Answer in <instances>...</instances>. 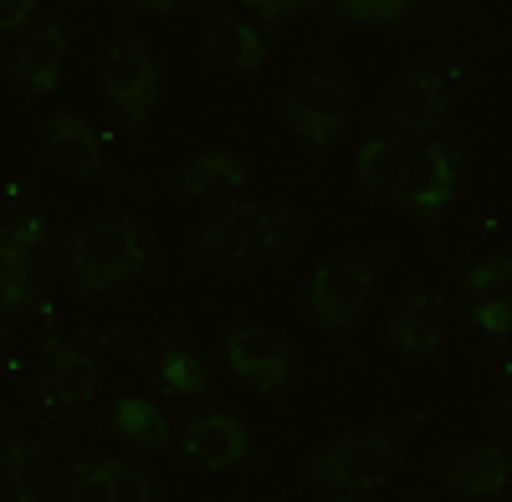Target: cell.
<instances>
[{"label":"cell","instance_id":"20","mask_svg":"<svg viewBox=\"0 0 512 502\" xmlns=\"http://www.w3.org/2000/svg\"><path fill=\"white\" fill-rule=\"evenodd\" d=\"M41 251V216L11 205L6 211V236H0V272H31Z\"/></svg>","mask_w":512,"mask_h":502},{"label":"cell","instance_id":"28","mask_svg":"<svg viewBox=\"0 0 512 502\" xmlns=\"http://www.w3.org/2000/svg\"><path fill=\"white\" fill-rule=\"evenodd\" d=\"M241 6H251L256 16H267V21H292V16H303L313 0H241Z\"/></svg>","mask_w":512,"mask_h":502},{"label":"cell","instance_id":"32","mask_svg":"<svg viewBox=\"0 0 512 502\" xmlns=\"http://www.w3.org/2000/svg\"><path fill=\"white\" fill-rule=\"evenodd\" d=\"M328 502H364V497H328Z\"/></svg>","mask_w":512,"mask_h":502},{"label":"cell","instance_id":"14","mask_svg":"<svg viewBox=\"0 0 512 502\" xmlns=\"http://www.w3.org/2000/svg\"><path fill=\"white\" fill-rule=\"evenodd\" d=\"M41 390H47L57 405L77 410L98 395V359L77 344H62L52 339L47 344V364H41Z\"/></svg>","mask_w":512,"mask_h":502},{"label":"cell","instance_id":"17","mask_svg":"<svg viewBox=\"0 0 512 502\" xmlns=\"http://www.w3.org/2000/svg\"><path fill=\"white\" fill-rule=\"evenodd\" d=\"M251 180V164L231 149H205L195 159H185L175 170V190L180 195H216V190H236Z\"/></svg>","mask_w":512,"mask_h":502},{"label":"cell","instance_id":"12","mask_svg":"<svg viewBox=\"0 0 512 502\" xmlns=\"http://www.w3.org/2000/svg\"><path fill=\"white\" fill-rule=\"evenodd\" d=\"M41 149H47V159L57 164L62 175H72V180H93V185H103V180H108L98 134H93L82 118H72V113L47 118V134H41Z\"/></svg>","mask_w":512,"mask_h":502},{"label":"cell","instance_id":"10","mask_svg":"<svg viewBox=\"0 0 512 502\" xmlns=\"http://www.w3.org/2000/svg\"><path fill=\"white\" fill-rule=\"evenodd\" d=\"M446 103H451L446 98V77L431 72V67H415V72H405L390 88L384 113H390V123L400 134H431V129H441Z\"/></svg>","mask_w":512,"mask_h":502},{"label":"cell","instance_id":"9","mask_svg":"<svg viewBox=\"0 0 512 502\" xmlns=\"http://www.w3.org/2000/svg\"><path fill=\"white\" fill-rule=\"evenodd\" d=\"M6 67H11V82H16L21 93H31V98L36 93H52L62 67H67V26L62 21H47V26L26 31L16 47H11Z\"/></svg>","mask_w":512,"mask_h":502},{"label":"cell","instance_id":"22","mask_svg":"<svg viewBox=\"0 0 512 502\" xmlns=\"http://www.w3.org/2000/svg\"><path fill=\"white\" fill-rule=\"evenodd\" d=\"M395 154H400V139H395L390 129H374V134L359 144L354 180H359V190H364V195H369V190H379L384 180H390V170H395Z\"/></svg>","mask_w":512,"mask_h":502},{"label":"cell","instance_id":"3","mask_svg":"<svg viewBox=\"0 0 512 502\" xmlns=\"http://www.w3.org/2000/svg\"><path fill=\"white\" fill-rule=\"evenodd\" d=\"M400 462V431L390 426H369V431H344L313 451V482L333 487V492H369Z\"/></svg>","mask_w":512,"mask_h":502},{"label":"cell","instance_id":"18","mask_svg":"<svg viewBox=\"0 0 512 502\" xmlns=\"http://www.w3.org/2000/svg\"><path fill=\"white\" fill-rule=\"evenodd\" d=\"M6 482L16 502H52V462L47 451L26 436L6 441Z\"/></svg>","mask_w":512,"mask_h":502},{"label":"cell","instance_id":"16","mask_svg":"<svg viewBox=\"0 0 512 502\" xmlns=\"http://www.w3.org/2000/svg\"><path fill=\"white\" fill-rule=\"evenodd\" d=\"M446 333V298L441 292H410L390 318V344L400 354H436Z\"/></svg>","mask_w":512,"mask_h":502},{"label":"cell","instance_id":"15","mask_svg":"<svg viewBox=\"0 0 512 502\" xmlns=\"http://www.w3.org/2000/svg\"><path fill=\"white\" fill-rule=\"evenodd\" d=\"M205 52L226 72H262L267 67V36L236 11H216L205 21Z\"/></svg>","mask_w":512,"mask_h":502},{"label":"cell","instance_id":"6","mask_svg":"<svg viewBox=\"0 0 512 502\" xmlns=\"http://www.w3.org/2000/svg\"><path fill=\"white\" fill-rule=\"evenodd\" d=\"M282 113L308 144L328 149L338 134H344V123L354 113V93L338 72H308L282 93Z\"/></svg>","mask_w":512,"mask_h":502},{"label":"cell","instance_id":"24","mask_svg":"<svg viewBox=\"0 0 512 502\" xmlns=\"http://www.w3.org/2000/svg\"><path fill=\"white\" fill-rule=\"evenodd\" d=\"M338 21H359V26H395L415 11V0H328Z\"/></svg>","mask_w":512,"mask_h":502},{"label":"cell","instance_id":"19","mask_svg":"<svg viewBox=\"0 0 512 502\" xmlns=\"http://www.w3.org/2000/svg\"><path fill=\"white\" fill-rule=\"evenodd\" d=\"M113 426L134 446H144V451H164L169 446V421H164V410L154 400H139V395L113 400Z\"/></svg>","mask_w":512,"mask_h":502},{"label":"cell","instance_id":"27","mask_svg":"<svg viewBox=\"0 0 512 502\" xmlns=\"http://www.w3.org/2000/svg\"><path fill=\"white\" fill-rule=\"evenodd\" d=\"M472 323L482 333H512V298H497V303H472Z\"/></svg>","mask_w":512,"mask_h":502},{"label":"cell","instance_id":"11","mask_svg":"<svg viewBox=\"0 0 512 502\" xmlns=\"http://www.w3.org/2000/svg\"><path fill=\"white\" fill-rule=\"evenodd\" d=\"M185 456L200 467H241L251 462V431L226 410H210V415H190V426L180 436Z\"/></svg>","mask_w":512,"mask_h":502},{"label":"cell","instance_id":"26","mask_svg":"<svg viewBox=\"0 0 512 502\" xmlns=\"http://www.w3.org/2000/svg\"><path fill=\"white\" fill-rule=\"evenodd\" d=\"M103 467H108V487H113V502H159L154 482L139 472V467H128L118 462V456H103Z\"/></svg>","mask_w":512,"mask_h":502},{"label":"cell","instance_id":"8","mask_svg":"<svg viewBox=\"0 0 512 502\" xmlns=\"http://www.w3.org/2000/svg\"><path fill=\"white\" fill-rule=\"evenodd\" d=\"M226 364L236 369V380L251 390H287L292 369H297V349L272 328H231L226 333Z\"/></svg>","mask_w":512,"mask_h":502},{"label":"cell","instance_id":"5","mask_svg":"<svg viewBox=\"0 0 512 502\" xmlns=\"http://www.w3.org/2000/svg\"><path fill=\"white\" fill-rule=\"evenodd\" d=\"M374 287H379V262L374 257H364V251H354V257H333L308 282V313L318 318V328L338 333V328H349V323L364 318Z\"/></svg>","mask_w":512,"mask_h":502},{"label":"cell","instance_id":"2","mask_svg":"<svg viewBox=\"0 0 512 502\" xmlns=\"http://www.w3.org/2000/svg\"><path fill=\"white\" fill-rule=\"evenodd\" d=\"M292 236H297V216L287 205L231 200L200 221L195 251L210 262H267V257H282L292 246Z\"/></svg>","mask_w":512,"mask_h":502},{"label":"cell","instance_id":"23","mask_svg":"<svg viewBox=\"0 0 512 502\" xmlns=\"http://www.w3.org/2000/svg\"><path fill=\"white\" fill-rule=\"evenodd\" d=\"M461 287L472 292V303H497V298H512V257H487V262H472L461 272Z\"/></svg>","mask_w":512,"mask_h":502},{"label":"cell","instance_id":"30","mask_svg":"<svg viewBox=\"0 0 512 502\" xmlns=\"http://www.w3.org/2000/svg\"><path fill=\"white\" fill-rule=\"evenodd\" d=\"M139 11H154V16H175V11H185V0H134Z\"/></svg>","mask_w":512,"mask_h":502},{"label":"cell","instance_id":"21","mask_svg":"<svg viewBox=\"0 0 512 502\" xmlns=\"http://www.w3.org/2000/svg\"><path fill=\"white\" fill-rule=\"evenodd\" d=\"M159 385L169 395H205L210 390V369L200 354H190L185 344H164L159 349Z\"/></svg>","mask_w":512,"mask_h":502},{"label":"cell","instance_id":"13","mask_svg":"<svg viewBox=\"0 0 512 502\" xmlns=\"http://www.w3.org/2000/svg\"><path fill=\"white\" fill-rule=\"evenodd\" d=\"M441 482L456 497H497L512 482V456L502 446H461L441 462Z\"/></svg>","mask_w":512,"mask_h":502},{"label":"cell","instance_id":"1","mask_svg":"<svg viewBox=\"0 0 512 502\" xmlns=\"http://www.w3.org/2000/svg\"><path fill=\"white\" fill-rule=\"evenodd\" d=\"M144 267H149V241L139 221H128V216H93L67 241V272L77 292H88V298L139 282Z\"/></svg>","mask_w":512,"mask_h":502},{"label":"cell","instance_id":"7","mask_svg":"<svg viewBox=\"0 0 512 502\" xmlns=\"http://www.w3.org/2000/svg\"><path fill=\"white\" fill-rule=\"evenodd\" d=\"M456 149L441 139V144H425L420 154H410L400 170H395V185H390V200L400 211H415V216H441L446 205L456 200Z\"/></svg>","mask_w":512,"mask_h":502},{"label":"cell","instance_id":"4","mask_svg":"<svg viewBox=\"0 0 512 502\" xmlns=\"http://www.w3.org/2000/svg\"><path fill=\"white\" fill-rule=\"evenodd\" d=\"M103 88H108V103L118 108V118L128 129H139L149 118V108L159 98V62L134 26L113 31L108 52H103Z\"/></svg>","mask_w":512,"mask_h":502},{"label":"cell","instance_id":"31","mask_svg":"<svg viewBox=\"0 0 512 502\" xmlns=\"http://www.w3.org/2000/svg\"><path fill=\"white\" fill-rule=\"evenodd\" d=\"M502 421H507V426H512V385H507V390H502Z\"/></svg>","mask_w":512,"mask_h":502},{"label":"cell","instance_id":"29","mask_svg":"<svg viewBox=\"0 0 512 502\" xmlns=\"http://www.w3.org/2000/svg\"><path fill=\"white\" fill-rule=\"evenodd\" d=\"M36 11V0H0V26H6V36H16Z\"/></svg>","mask_w":512,"mask_h":502},{"label":"cell","instance_id":"25","mask_svg":"<svg viewBox=\"0 0 512 502\" xmlns=\"http://www.w3.org/2000/svg\"><path fill=\"white\" fill-rule=\"evenodd\" d=\"M62 502H113L103 456H98V462H72V472H67V497H62Z\"/></svg>","mask_w":512,"mask_h":502}]
</instances>
